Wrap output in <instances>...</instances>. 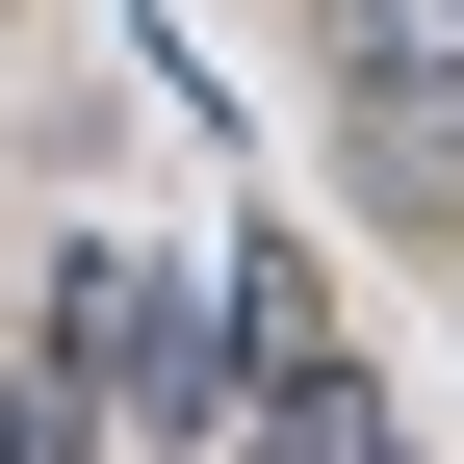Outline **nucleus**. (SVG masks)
Returning a JSON list of instances; mask_svg holds the SVG:
<instances>
[{"instance_id":"obj_1","label":"nucleus","mask_w":464,"mask_h":464,"mask_svg":"<svg viewBox=\"0 0 464 464\" xmlns=\"http://www.w3.org/2000/svg\"><path fill=\"white\" fill-rule=\"evenodd\" d=\"M284 362H310V258H284V232H207V284H155V310H130V362H103V387H130V413L155 439H232V413H258V387Z\"/></svg>"},{"instance_id":"obj_2","label":"nucleus","mask_w":464,"mask_h":464,"mask_svg":"<svg viewBox=\"0 0 464 464\" xmlns=\"http://www.w3.org/2000/svg\"><path fill=\"white\" fill-rule=\"evenodd\" d=\"M232 439H258V464H387V387H362V362L310 335V362H284V387H258Z\"/></svg>"},{"instance_id":"obj_3","label":"nucleus","mask_w":464,"mask_h":464,"mask_svg":"<svg viewBox=\"0 0 464 464\" xmlns=\"http://www.w3.org/2000/svg\"><path fill=\"white\" fill-rule=\"evenodd\" d=\"M335 78L362 103H464V0H335Z\"/></svg>"},{"instance_id":"obj_4","label":"nucleus","mask_w":464,"mask_h":464,"mask_svg":"<svg viewBox=\"0 0 464 464\" xmlns=\"http://www.w3.org/2000/svg\"><path fill=\"white\" fill-rule=\"evenodd\" d=\"M78 413H103V387H78V362H26V387H0V464H78Z\"/></svg>"}]
</instances>
